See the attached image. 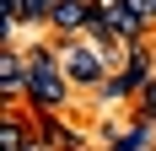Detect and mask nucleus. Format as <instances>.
<instances>
[{
    "mask_svg": "<svg viewBox=\"0 0 156 151\" xmlns=\"http://www.w3.org/2000/svg\"><path fill=\"white\" fill-rule=\"evenodd\" d=\"M70 76H65V60H59V43H32L27 49V97L22 103L32 113H65L70 108Z\"/></svg>",
    "mask_w": 156,
    "mask_h": 151,
    "instance_id": "nucleus-1",
    "label": "nucleus"
},
{
    "mask_svg": "<svg viewBox=\"0 0 156 151\" xmlns=\"http://www.w3.org/2000/svg\"><path fill=\"white\" fill-rule=\"evenodd\" d=\"M59 60H65L70 87H81V92H102V81L113 76L108 54H102L97 43H81V38H59Z\"/></svg>",
    "mask_w": 156,
    "mask_h": 151,
    "instance_id": "nucleus-2",
    "label": "nucleus"
},
{
    "mask_svg": "<svg viewBox=\"0 0 156 151\" xmlns=\"http://www.w3.org/2000/svg\"><path fill=\"white\" fill-rule=\"evenodd\" d=\"M97 16H102V6H97V0H54L48 27H54V38H81Z\"/></svg>",
    "mask_w": 156,
    "mask_h": 151,
    "instance_id": "nucleus-3",
    "label": "nucleus"
},
{
    "mask_svg": "<svg viewBox=\"0 0 156 151\" xmlns=\"http://www.w3.org/2000/svg\"><path fill=\"white\" fill-rule=\"evenodd\" d=\"M97 6H102V22H108V32L119 43H145V27H151V22H145L129 0H97Z\"/></svg>",
    "mask_w": 156,
    "mask_h": 151,
    "instance_id": "nucleus-4",
    "label": "nucleus"
},
{
    "mask_svg": "<svg viewBox=\"0 0 156 151\" xmlns=\"http://www.w3.org/2000/svg\"><path fill=\"white\" fill-rule=\"evenodd\" d=\"M0 97H5V108H16L22 97H27V54L16 43L0 49Z\"/></svg>",
    "mask_w": 156,
    "mask_h": 151,
    "instance_id": "nucleus-5",
    "label": "nucleus"
},
{
    "mask_svg": "<svg viewBox=\"0 0 156 151\" xmlns=\"http://www.w3.org/2000/svg\"><path fill=\"white\" fill-rule=\"evenodd\" d=\"M32 135H38V119H27L22 108H5V119H0V151H22Z\"/></svg>",
    "mask_w": 156,
    "mask_h": 151,
    "instance_id": "nucleus-6",
    "label": "nucleus"
},
{
    "mask_svg": "<svg viewBox=\"0 0 156 151\" xmlns=\"http://www.w3.org/2000/svg\"><path fill=\"white\" fill-rule=\"evenodd\" d=\"M145 135H151V119H140L129 135H119V140H113L108 151H145Z\"/></svg>",
    "mask_w": 156,
    "mask_h": 151,
    "instance_id": "nucleus-7",
    "label": "nucleus"
},
{
    "mask_svg": "<svg viewBox=\"0 0 156 151\" xmlns=\"http://www.w3.org/2000/svg\"><path fill=\"white\" fill-rule=\"evenodd\" d=\"M0 16H5V27H22V0H0Z\"/></svg>",
    "mask_w": 156,
    "mask_h": 151,
    "instance_id": "nucleus-8",
    "label": "nucleus"
},
{
    "mask_svg": "<svg viewBox=\"0 0 156 151\" xmlns=\"http://www.w3.org/2000/svg\"><path fill=\"white\" fill-rule=\"evenodd\" d=\"M129 6H135V11H140L145 22H156V0H129Z\"/></svg>",
    "mask_w": 156,
    "mask_h": 151,
    "instance_id": "nucleus-9",
    "label": "nucleus"
}]
</instances>
